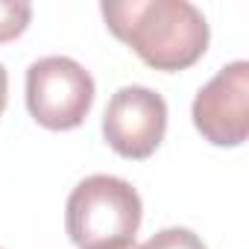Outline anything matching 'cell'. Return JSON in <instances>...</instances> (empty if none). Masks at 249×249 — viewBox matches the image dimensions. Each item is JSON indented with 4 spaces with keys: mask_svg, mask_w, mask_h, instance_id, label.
<instances>
[{
    "mask_svg": "<svg viewBox=\"0 0 249 249\" xmlns=\"http://www.w3.org/2000/svg\"><path fill=\"white\" fill-rule=\"evenodd\" d=\"M94 94V76L71 56H44L27 68V108L50 132L82 126Z\"/></svg>",
    "mask_w": 249,
    "mask_h": 249,
    "instance_id": "3957f363",
    "label": "cell"
},
{
    "mask_svg": "<svg viewBox=\"0 0 249 249\" xmlns=\"http://www.w3.org/2000/svg\"><path fill=\"white\" fill-rule=\"evenodd\" d=\"M108 33L161 73L188 71L208 50V21L188 0H106Z\"/></svg>",
    "mask_w": 249,
    "mask_h": 249,
    "instance_id": "6da1fadb",
    "label": "cell"
},
{
    "mask_svg": "<svg viewBox=\"0 0 249 249\" xmlns=\"http://www.w3.org/2000/svg\"><path fill=\"white\" fill-rule=\"evenodd\" d=\"M6 97H9V73L0 65V117H3V108H6Z\"/></svg>",
    "mask_w": 249,
    "mask_h": 249,
    "instance_id": "ba28073f",
    "label": "cell"
},
{
    "mask_svg": "<svg viewBox=\"0 0 249 249\" xmlns=\"http://www.w3.org/2000/svg\"><path fill=\"white\" fill-rule=\"evenodd\" d=\"M144 249H208V246L196 231H191L185 226H170V229L156 231L144 243Z\"/></svg>",
    "mask_w": 249,
    "mask_h": 249,
    "instance_id": "52a82bcc",
    "label": "cell"
},
{
    "mask_svg": "<svg viewBox=\"0 0 249 249\" xmlns=\"http://www.w3.org/2000/svg\"><path fill=\"white\" fill-rule=\"evenodd\" d=\"M144 205L138 191L120 176L94 173L82 179L65 205V229L79 249H106L135 240Z\"/></svg>",
    "mask_w": 249,
    "mask_h": 249,
    "instance_id": "7a4b0ae2",
    "label": "cell"
},
{
    "mask_svg": "<svg viewBox=\"0 0 249 249\" xmlns=\"http://www.w3.org/2000/svg\"><path fill=\"white\" fill-rule=\"evenodd\" d=\"M167 132V103L147 85H123L111 94L103 114L106 144L129 161L150 159Z\"/></svg>",
    "mask_w": 249,
    "mask_h": 249,
    "instance_id": "277c9868",
    "label": "cell"
},
{
    "mask_svg": "<svg viewBox=\"0 0 249 249\" xmlns=\"http://www.w3.org/2000/svg\"><path fill=\"white\" fill-rule=\"evenodd\" d=\"M30 21H33L30 3H24V0H0V44L24 36Z\"/></svg>",
    "mask_w": 249,
    "mask_h": 249,
    "instance_id": "8992f818",
    "label": "cell"
},
{
    "mask_svg": "<svg viewBox=\"0 0 249 249\" xmlns=\"http://www.w3.org/2000/svg\"><path fill=\"white\" fill-rule=\"evenodd\" d=\"M196 132L214 147H240L249 135V62L223 65L194 97Z\"/></svg>",
    "mask_w": 249,
    "mask_h": 249,
    "instance_id": "5b68a950",
    "label": "cell"
},
{
    "mask_svg": "<svg viewBox=\"0 0 249 249\" xmlns=\"http://www.w3.org/2000/svg\"><path fill=\"white\" fill-rule=\"evenodd\" d=\"M106 249H144V246L135 243V240H126V243H114V246H106Z\"/></svg>",
    "mask_w": 249,
    "mask_h": 249,
    "instance_id": "9c48e42d",
    "label": "cell"
}]
</instances>
